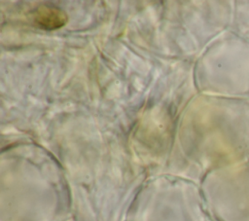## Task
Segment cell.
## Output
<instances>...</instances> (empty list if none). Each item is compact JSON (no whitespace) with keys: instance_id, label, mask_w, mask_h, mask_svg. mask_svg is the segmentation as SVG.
<instances>
[{"instance_id":"1","label":"cell","mask_w":249,"mask_h":221,"mask_svg":"<svg viewBox=\"0 0 249 221\" xmlns=\"http://www.w3.org/2000/svg\"><path fill=\"white\" fill-rule=\"evenodd\" d=\"M33 19L45 29H56L66 23L67 16L58 8L43 5L34 11Z\"/></svg>"}]
</instances>
